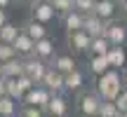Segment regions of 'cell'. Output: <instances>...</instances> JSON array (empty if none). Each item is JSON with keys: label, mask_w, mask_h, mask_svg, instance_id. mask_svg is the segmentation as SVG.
Segmentation results:
<instances>
[{"label": "cell", "mask_w": 127, "mask_h": 117, "mask_svg": "<svg viewBox=\"0 0 127 117\" xmlns=\"http://www.w3.org/2000/svg\"><path fill=\"white\" fill-rule=\"evenodd\" d=\"M123 77L118 75V70H106L104 75H99L96 80V91L104 101H115L123 91Z\"/></svg>", "instance_id": "6da1fadb"}, {"label": "cell", "mask_w": 127, "mask_h": 117, "mask_svg": "<svg viewBox=\"0 0 127 117\" xmlns=\"http://www.w3.org/2000/svg\"><path fill=\"white\" fill-rule=\"evenodd\" d=\"M101 103H104V98L99 96V91H82V94L78 96V110H80L85 117L99 115Z\"/></svg>", "instance_id": "7a4b0ae2"}, {"label": "cell", "mask_w": 127, "mask_h": 117, "mask_svg": "<svg viewBox=\"0 0 127 117\" xmlns=\"http://www.w3.org/2000/svg\"><path fill=\"white\" fill-rule=\"evenodd\" d=\"M45 73H47V63L45 58H38V56H28L24 58V75H28L35 84H42L45 80Z\"/></svg>", "instance_id": "3957f363"}, {"label": "cell", "mask_w": 127, "mask_h": 117, "mask_svg": "<svg viewBox=\"0 0 127 117\" xmlns=\"http://www.w3.org/2000/svg\"><path fill=\"white\" fill-rule=\"evenodd\" d=\"M66 40H68V47H71L73 54L90 52V47H92V35L87 31H71L66 35Z\"/></svg>", "instance_id": "277c9868"}, {"label": "cell", "mask_w": 127, "mask_h": 117, "mask_svg": "<svg viewBox=\"0 0 127 117\" xmlns=\"http://www.w3.org/2000/svg\"><path fill=\"white\" fill-rule=\"evenodd\" d=\"M50 98H52V91L47 89V87H42V84H35L24 96V105H38V108L45 110V105L50 103Z\"/></svg>", "instance_id": "5b68a950"}, {"label": "cell", "mask_w": 127, "mask_h": 117, "mask_svg": "<svg viewBox=\"0 0 127 117\" xmlns=\"http://www.w3.org/2000/svg\"><path fill=\"white\" fill-rule=\"evenodd\" d=\"M108 23H111V19H101V17H96V14L92 12V14H85V26H82V31H87L92 38H101V35H106Z\"/></svg>", "instance_id": "8992f818"}, {"label": "cell", "mask_w": 127, "mask_h": 117, "mask_svg": "<svg viewBox=\"0 0 127 117\" xmlns=\"http://www.w3.org/2000/svg\"><path fill=\"white\" fill-rule=\"evenodd\" d=\"M42 87H47L52 94H61V91H66V80H64V73H59L57 68H47L45 80H42Z\"/></svg>", "instance_id": "52a82bcc"}, {"label": "cell", "mask_w": 127, "mask_h": 117, "mask_svg": "<svg viewBox=\"0 0 127 117\" xmlns=\"http://www.w3.org/2000/svg\"><path fill=\"white\" fill-rule=\"evenodd\" d=\"M31 12H33V19H38V21H42V23L52 21V19L57 17L54 5L45 2V0H35V2H31Z\"/></svg>", "instance_id": "ba28073f"}, {"label": "cell", "mask_w": 127, "mask_h": 117, "mask_svg": "<svg viewBox=\"0 0 127 117\" xmlns=\"http://www.w3.org/2000/svg\"><path fill=\"white\" fill-rule=\"evenodd\" d=\"M66 113H68L66 98H64L61 94H52L50 103L45 105V115H47V117H66Z\"/></svg>", "instance_id": "9c48e42d"}, {"label": "cell", "mask_w": 127, "mask_h": 117, "mask_svg": "<svg viewBox=\"0 0 127 117\" xmlns=\"http://www.w3.org/2000/svg\"><path fill=\"white\" fill-rule=\"evenodd\" d=\"M12 45H14V49H17L19 56H26V58L33 56V52H35V40H33L31 35H26L24 31L19 33V38L12 42Z\"/></svg>", "instance_id": "30bf717a"}, {"label": "cell", "mask_w": 127, "mask_h": 117, "mask_svg": "<svg viewBox=\"0 0 127 117\" xmlns=\"http://www.w3.org/2000/svg\"><path fill=\"white\" fill-rule=\"evenodd\" d=\"M61 19H64V28H66V33H71V31H82V26H85V14L78 12V9L64 14Z\"/></svg>", "instance_id": "8fae6325"}, {"label": "cell", "mask_w": 127, "mask_h": 117, "mask_svg": "<svg viewBox=\"0 0 127 117\" xmlns=\"http://www.w3.org/2000/svg\"><path fill=\"white\" fill-rule=\"evenodd\" d=\"M106 38L111 40V45H125L127 40V28L123 23H108V28H106Z\"/></svg>", "instance_id": "7c38bea8"}, {"label": "cell", "mask_w": 127, "mask_h": 117, "mask_svg": "<svg viewBox=\"0 0 127 117\" xmlns=\"http://www.w3.org/2000/svg\"><path fill=\"white\" fill-rule=\"evenodd\" d=\"M24 33L26 35H31L33 40H42V38H47V28H45V23L42 21H38V19H31L28 23H24Z\"/></svg>", "instance_id": "4fadbf2b"}, {"label": "cell", "mask_w": 127, "mask_h": 117, "mask_svg": "<svg viewBox=\"0 0 127 117\" xmlns=\"http://www.w3.org/2000/svg\"><path fill=\"white\" fill-rule=\"evenodd\" d=\"M33 56L38 58H52L54 56V40H50V38H42V40H35V52H33Z\"/></svg>", "instance_id": "5bb4252c"}, {"label": "cell", "mask_w": 127, "mask_h": 117, "mask_svg": "<svg viewBox=\"0 0 127 117\" xmlns=\"http://www.w3.org/2000/svg\"><path fill=\"white\" fill-rule=\"evenodd\" d=\"M108 63H111V68H115V70H118V68H123L125 66V61H127V54H125V49H123V45H113L108 49Z\"/></svg>", "instance_id": "9a60e30c"}, {"label": "cell", "mask_w": 127, "mask_h": 117, "mask_svg": "<svg viewBox=\"0 0 127 117\" xmlns=\"http://www.w3.org/2000/svg\"><path fill=\"white\" fill-rule=\"evenodd\" d=\"M52 58H54V66H52V68H57V70L64 73V75H66V73H71V70H75V61H73L71 54H59V56L54 54Z\"/></svg>", "instance_id": "2e32d148"}, {"label": "cell", "mask_w": 127, "mask_h": 117, "mask_svg": "<svg viewBox=\"0 0 127 117\" xmlns=\"http://www.w3.org/2000/svg\"><path fill=\"white\" fill-rule=\"evenodd\" d=\"M64 80H66V91H80L82 89V82H85V77H82V73L78 70H71L64 75Z\"/></svg>", "instance_id": "e0dca14e"}, {"label": "cell", "mask_w": 127, "mask_h": 117, "mask_svg": "<svg viewBox=\"0 0 127 117\" xmlns=\"http://www.w3.org/2000/svg\"><path fill=\"white\" fill-rule=\"evenodd\" d=\"M90 70L94 73V75H104L106 70H111L108 56H106V54H99V56H90Z\"/></svg>", "instance_id": "ac0fdd59"}, {"label": "cell", "mask_w": 127, "mask_h": 117, "mask_svg": "<svg viewBox=\"0 0 127 117\" xmlns=\"http://www.w3.org/2000/svg\"><path fill=\"white\" fill-rule=\"evenodd\" d=\"M113 12H115V0H96L94 5V14L101 19H113Z\"/></svg>", "instance_id": "d6986e66"}, {"label": "cell", "mask_w": 127, "mask_h": 117, "mask_svg": "<svg viewBox=\"0 0 127 117\" xmlns=\"http://www.w3.org/2000/svg\"><path fill=\"white\" fill-rule=\"evenodd\" d=\"M2 68H5V77H19V75H24V61H21L19 56L5 61Z\"/></svg>", "instance_id": "ffe728a7"}, {"label": "cell", "mask_w": 127, "mask_h": 117, "mask_svg": "<svg viewBox=\"0 0 127 117\" xmlns=\"http://www.w3.org/2000/svg\"><path fill=\"white\" fill-rule=\"evenodd\" d=\"M111 40L106 35H101V38H92V47H90V54L92 56H99V54H108V49H111Z\"/></svg>", "instance_id": "44dd1931"}, {"label": "cell", "mask_w": 127, "mask_h": 117, "mask_svg": "<svg viewBox=\"0 0 127 117\" xmlns=\"http://www.w3.org/2000/svg\"><path fill=\"white\" fill-rule=\"evenodd\" d=\"M17 113V101L12 96H0V117H12Z\"/></svg>", "instance_id": "7402d4cb"}, {"label": "cell", "mask_w": 127, "mask_h": 117, "mask_svg": "<svg viewBox=\"0 0 127 117\" xmlns=\"http://www.w3.org/2000/svg\"><path fill=\"white\" fill-rule=\"evenodd\" d=\"M19 33H21V31L17 28V23H9V21L0 28V38H2V42H9V45L19 38Z\"/></svg>", "instance_id": "603a6c76"}, {"label": "cell", "mask_w": 127, "mask_h": 117, "mask_svg": "<svg viewBox=\"0 0 127 117\" xmlns=\"http://www.w3.org/2000/svg\"><path fill=\"white\" fill-rule=\"evenodd\" d=\"M7 96H12L14 101L24 98V89H21V87H19L17 77H7Z\"/></svg>", "instance_id": "cb8c5ba5"}, {"label": "cell", "mask_w": 127, "mask_h": 117, "mask_svg": "<svg viewBox=\"0 0 127 117\" xmlns=\"http://www.w3.org/2000/svg\"><path fill=\"white\" fill-rule=\"evenodd\" d=\"M118 115H120V110H118V105H115V101H104V103H101L99 117H118Z\"/></svg>", "instance_id": "d4e9b609"}, {"label": "cell", "mask_w": 127, "mask_h": 117, "mask_svg": "<svg viewBox=\"0 0 127 117\" xmlns=\"http://www.w3.org/2000/svg\"><path fill=\"white\" fill-rule=\"evenodd\" d=\"M52 5H54L57 14H61V17L75 9V0H52Z\"/></svg>", "instance_id": "484cf974"}, {"label": "cell", "mask_w": 127, "mask_h": 117, "mask_svg": "<svg viewBox=\"0 0 127 117\" xmlns=\"http://www.w3.org/2000/svg\"><path fill=\"white\" fill-rule=\"evenodd\" d=\"M14 56H19L17 54V49H14V45H9V42H0V61H9V58H14Z\"/></svg>", "instance_id": "4316f807"}, {"label": "cell", "mask_w": 127, "mask_h": 117, "mask_svg": "<svg viewBox=\"0 0 127 117\" xmlns=\"http://www.w3.org/2000/svg\"><path fill=\"white\" fill-rule=\"evenodd\" d=\"M19 117H45V110L38 108V105H24Z\"/></svg>", "instance_id": "83f0119b"}, {"label": "cell", "mask_w": 127, "mask_h": 117, "mask_svg": "<svg viewBox=\"0 0 127 117\" xmlns=\"http://www.w3.org/2000/svg\"><path fill=\"white\" fill-rule=\"evenodd\" d=\"M94 5H96V0H75V9L82 12V14H92L94 12Z\"/></svg>", "instance_id": "f1b7e54d"}, {"label": "cell", "mask_w": 127, "mask_h": 117, "mask_svg": "<svg viewBox=\"0 0 127 117\" xmlns=\"http://www.w3.org/2000/svg\"><path fill=\"white\" fill-rule=\"evenodd\" d=\"M17 82H19V87L24 89V96H26L28 91H31L33 87H35V82H33V80H31L28 75H19V77H17Z\"/></svg>", "instance_id": "f546056e"}, {"label": "cell", "mask_w": 127, "mask_h": 117, "mask_svg": "<svg viewBox=\"0 0 127 117\" xmlns=\"http://www.w3.org/2000/svg\"><path fill=\"white\" fill-rule=\"evenodd\" d=\"M115 105H118V110H120V113H127V89L120 91V96L115 98Z\"/></svg>", "instance_id": "4dcf8cb0"}, {"label": "cell", "mask_w": 127, "mask_h": 117, "mask_svg": "<svg viewBox=\"0 0 127 117\" xmlns=\"http://www.w3.org/2000/svg\"><path fill=\"white\" fill-rule=\"evenodd\" d=\"M0 96H7V77H0Z\"/></svg>", "instance_id": "1f68e13d"}, {"label": "cell", "mask_w": 127, "mask_h": 117, "mask_svg": "<svg viewBox=\"0 0 127 117\" xmlns=\"http://www.w3.org/2000/svg\"><path fill=\"white\" fill-rule=\"evenodd\" d=\"M5 23H7V12H5V9L0 7V28H2Z\"/></svg>", "instance_id": "d6a6232c"}, {"label": "cell", "mask_w": 127, "mask_h": 117, "mask_svg": "<svg viewBox=\"0 0 127 117\" xmlns=\"http://www.w3.org/2000/svg\"><path fill=\"white\" fill-rule=\"evenodd\" d=\"M9 2H12V0H0V7H2V9H7V7H9Z\"/></svg>", "instance_id": "836d02e7"}, {"label": "cell", "mask_w": 127, "mask_h": 117, "mask_svg": "<svg viewBox=\"0 0 127 117\" xmlns=\"http://www.w3.org/2000/svg\"><path fill=\"white\" fill-rule=\"evenodd\" d=\"M120 7H123V12H125V17H127V0H123V2H120Z\"/></svg>", "instance_id": "e575fe53"}, {"label": "cell", "mask_w": 127, "mask_h": 117, "mask_svg": "<svg viewBox=\"0 0 127 117\" xmlns=\"http://www.w3.org/2000/svg\"><path fill=\"white\" fill-rule=\"evenodd\" d=\"M123 87L127 89V70H125V75H123Z\"/></svg>", "instance_id": "d590c367"}, {"label": "cell", "mask_w": 127, "mask_h": 117, "mask_svg": "<svg viewBox=\"0 0 127 117\" xmlns=\"http://www.w3.org/2000/svg\"><path fill=\"white\" fill-rule=\"evenodd\" d=\"M0 77H5V68H2V61H0Z\"/></svg>", "instance_id": "8d00e7d4"}, {"label": "cell", "mask_w": 127, "mask_h": 117, "mask_svg": "<svg viewBox=\"0 0 127 117\" xmlns=\"http://www.w3.org/2000/svg\"><path fill=\"white\" fill-rule=\"evenodd\" d=\"M118 117H127V113H120V115H118Z\"/></svg>", "instance_id": "74e56055"}, {"label": "cell", "mask_w": 127, "mask_h": 117, "mask_svg": "<svg viewBox=\"0 0 127 117\" xmlns=\"http://www.w3.org/2000/svg\"><path fill=\"white\" fill-rule=\"evenodd\" d=\"M26 2H35V0H26Z\"/></svg>", "instance_id": "f35d334b"}, {"label": "cell", "mask_w": 127, "mask_h": 117, "mask_svg": "<svg viewBox=\"0 0 127 117\" xmlns=\"http://www.w3.org/2000/svg\"><path fill=\"white\" fill-rule=\"evenodd\" d=\"M90 117H99V115H90Z\"/></svg>", "instance_id": "ab89813d"}, {"label": "cell", "mask_w": 127, "mask_h": 117, "mask_svg": "<svg viewBox=\"0 0 127 117\" xmlns=\"http://www.w3.org/2000/svg\"><path fill=\"white\" fill-rule=\"evenodd\" d=\"M115 2H123V0H115Z\"/></svg>", "instance_id": "60d3db41"}, {"label": "cell", "mask_w": 127, "mask_h": 117, "mask_svg": "<svg viewBox=\"0 0 127 117\" xmlns=\"http://www.w3.org/2000/svg\"><path fill=\"white\" fill-rule=\"evenodd\" d=\"M45 2H52V0H45Z\"/></svg>", "instance_id": "b9f144b4"}, {"label": "cell", "mask_w": 127, "mask_h": 117, "mask_svg": "<svg viewBox=\"0 0 127 117\" xmlns=\"http://www.w3.org/2000/svg\"><path fill=\"white\" fill-rule=\"evenodd\" d=\"M0 42H2V38H0Z\"/></svg>", "instance_id": "7bdbcfd3"}]
</instances>
